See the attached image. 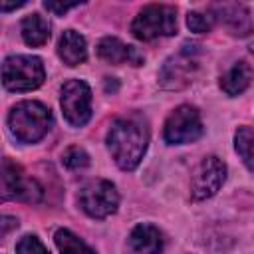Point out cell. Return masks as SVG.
<instances>
[{"label":"cell","instance_id":"6da1fadb","mask_svg":"<svg viewBox=\"0 0 254 254\" xmlns=\"http://www.w3.org/2000/svg\"><path fill=\"white\" fill-rule=\"evenodd\" d=\"M147 127L127 117L117 119L107 133V147L111 151V157L123 171H133L141 163L147 151Z\"/></svg>","mask_w":254,"mask_h":254},{"label":"cell","instance_id":"e0dca14e","mask_svg":"<svg viewBox=\"0 0 254 254\" xmlns=\"http://www.w3.org/2000/svg\"><path fill=\"white\" fill-rule=\"evenodd\" d=\"M56 240V246L60 250V254H95L83 240H79L73 232L65 230V228H60L54 236Z\"/></svg>","mask_w":254,"mask_h":254},{"label":"cell","instance_id":"44dd1931","mask_svg":"<svg viewBox=\"0 0 254 254\" xmlns=\"http://www.w3.org/2000/svg\"><path fill=\"white\" fill-rule=\"evenodd\" d=\"M16 254H50L48 248L34 236V234H26L18 246H16Z\"/></svg>","mask_w":254,"mask_h":254},{"label":"cell","instance_id":"5b68a950","mask_svg":"<svg viewBox=\"0 0 254 254\" xmlns=\"http://www.w3.org/2000/svg\"><path fill=\"white\" fill-rule=\"evenodd\" d=\"M79 206L91 218H107L119 206L117 189L109 181H103V179L89 181L79 190Z\"/></svg>","mask_w":254,"mask_h":254},{"label":"cell","instance_id":"52a82bcc","mask_svg":"<svg viewBox=\"0 0 254 254\" xmlns=\"http://www.w3.org/2000/svg\"><path fill=\"white\" fill-rule=\"evenodd\" d=\"M62 111L69 125L81 127L91 117V89L81 79H69L62 87Z\"/></svg>","mask_w":254,"mask_h":254},{"label":"cell","instance_id":"5bb4252c","mask_svg":"<svg viewBox=\"0 0 254 254\" xmlns=\"http://www.w3.org/2000/svg\"><path fill=\"white\" fill-rule=\"evenodd\" d=\"M254 71L246 62H236L222 77H220V87L226 95H240L242 91L248 89L252 83Z\"/></svg>","mask_w":254,"mask_h":254},{"label":"cell","instance_id":"8fae6325","mask_svg":"<svg viewBox=\"0 0 254 254\" xmlns=\"http://www.w3.org/2000/svg\"><path fill=\"white\" fill-rule=\"evenodd\" d=\"M214 18H218L234 36H248L252 32L250 14L242 4H216Z\"/></svg>","mask_w":254,"mask_h":254},{"label":"cell","instance_id":"7c38bea8","mask_svg":"<svg viewBox=\"0 0 254 254\" xmlns=\"http://www.w3.org/2000/svg\"><path fill=\"white\" fill-rule=\"evenodd\" d=\"M129 246L135 254H161L165 238L153 224H137L129 234Z\"/></svg>","mask_w":254,"mask_h":254},{"label":"cell","instance_id":"277c9868","mask_svg":"<svg viewBox=\"0 0 254 254\" xmlns=\"http://www.w3.org/2000/svg\"><path fill=\"white\" fill-rule=\"evenodd\" d=\"M131 32L135 38L145 42L163 36H173L177 32V12L175 8L165 4H151L135 16Z\"/></svg>","mask_w":254,"mask_h":254},{"label":"cell","instance_id":"7402d4cb","mask_svg":"<svg viewBox=\"0 0 254 254\" xmlns=\"http://www.w3.org/2000/svg\"><path fill=\"white\" fill-rule=\"evenodd\" d=\"M44 6H46L48 10H52V12H56V14H64V12H67V10L75 8V6H79V2H56V0H46Z\"/></svg>","mask_w":254,"mask_h":254},{"label":"cell","instance_id":"7a4b0ae2","mask_svg":"<svg viewBox=\"0 0 254 254\" xmlns=\"http://www.w3.org/2000/svg\"><path fill=\"white\" fill-rule=\"evenodd\" d=\"M8 125L20 143H36L50 131L52 113L40 101H22L12 107Z\"/></svg>","mask_w":254,"mask_h":254},{"label":"cell","instance_id":"d6986e66","mask_svg":"<svg viewBox=\"0 0 254 254\" xmlns=\"http://www.w3.org/2000/svg\"><path fill=\"white\" fill-rule=\"evenodd\" d=\"M214 22H216L214 14L189 12V16H187V26L190 28V32H196V34L210 32V30H212V26H214Z\"/></svg>","mask_w":254,"mask_h":254},{"label":"cell","instance_id":"2e32d148","mask_svg":"<svg viewBox=\"0 0 254 254\" xmlns=\"http://www.w3.org/2000/svg\"><path fill=\"white\" fill-rule=\"evenodd\" d=\"M22 38L28 46L38 48L44 46L50 38V26L40 14H30L22 22Z\"/></svg>","mask_w":254,"mask_h":254},{"label":"cell","instance_id":"ac0fdd59","mask_svg":"<svg viewBox=\"0 0 254 254\" xmlns=\"http://www.w3.org/2000/svg\"><path fill=\"white\" fill-rule=\"evenodd\" d=\"M234 147L248 169L254 171V129L240 127L234 135Z\"/></svg>","mask_w":254,"mask_h":254},{"label":"cell","instance_id":"ba28073f","mask_svg":"<svg viewBox=\"0 0 254 254\" xmlns=\"http://www.w3.org/2000/svg\"><path fill=\"white\" fill-rule=\"evenodd\" d=\"M2 198L4 200H24V202H38L42 198V187L26 177L18 165L10 159L2 161Z\"/></svg>","mask_w":254,"mask_h":254},{"label":"cell","instance_id":"9c48e42d","mask_svg":"<svg viewBox=\"0 0 254 254\" xmlns=\"http://www.w3.org/2000/svg\"><path fill=\"white\" fill-rule=\"evenodd\" d=\"M224 179H226V165L214 155L204 157L192 175V185H190L192 198L194 200L210 198L212 194L218 192Z\"/></svg>","mask_w":254,"mask_h":254},{"label":"cell","instance_id":"30bf717a","mask_svg":"<svg viewBox=\"0 0 254 254\" xmlns=\"http://www.w3.org/2000/svg\"><path fill=\"white\" fill-rule=\"evenodd\" d=\"M97 56L113 65H119V64L141 65L143 64V56L137 52V48L123 44L119 38H103L97 44Z\"/></svg>","mask_w":254,"mask_h":254},{"label":"cell","instance_id":"603a6c76","mask_svg":"<svg viewBox=\"0 0 254 254\" xmlns=\"http://www.w3.org/2000/svg\"><path fill=\"white\" fill-rule=\"evenodd\" d=\"M10 226H18V220L16 218H10V216H4L2 218V234H6L10 230Z\"/></svg>","mask_w":254,"mask_h":254},{"label":"cell","instance_id":"4fadbf2b","mask_svg":"<svg viewBox=\"0 0 254 254\" xmlns=\"http://www.w3.org/2000/svg\"><path fill=\"white\" fill-rule=\"evenodd\" d=\"M58 54L65 65H79L87 60L85 38L75 30H65L58 44Z\"/></svg>","mask_w":254,"mask_h":254},{"label":"cell","instance_id":"cb8c5ba5","mask_svg":"<svg viewBox=\"0 0 254 254\" xmlns=\"http://www.w3.org/2000/svg\"><path fill=\"white\" fill-rule=\"evenodd\" d=\"M24 6V2H2V10L8 12V10H14V8H20Z\"/></svg>","mask_w":254,"mask_h":254},{"label":"cell","instance_id":"3957f363","mask_svg":"<svg viewBox=\"0 0 254 254\" xmlns=\"http://www.w3.org/2000/svg\"><path fill=\"white\" fill-rule=\"evenodd\" d=\"M44 64L36 56H10L2 64V83L10 91H32L44 83Z\"/></svg>","mask_w":254,"mask_h":254},{"label":"cell","instance_id":"8992f818","mask_svg":"<svg viewBox=\"0 0 254 254\" xmlns=\"http://www.w3.org/2000/svg\"><path fill=\"white\" fill-rule=\"evenodd\" d=\"M165 141L171 145H183L192 143L202 135V121L200 113L192 105H181L177 107L165 121L163 129Z\"/></svg>","mask_w":254,"mask_h":254},{"label":"cell","instance_id":"9a60e30c","mask_svg":"<svg viewBox=\"0 0 254 254\" xmlns=\"http://www.w3.org/2000/svg\"><path fill=\"white\" fill-rule=\"evenodd\" d=\"M192 67H194V60L183 58V54H181L165 64V67L161 71V83L165 87H181V85L189 83Z\"/></svg>","mask_w":254,"mask_h":254},{"label":"cell","instance_id":"ffe728a7","mask_svg":"<svg viewBox=\"0 0 254 254\" xmlns=\"http://www.w3.org/2000/svg\"><path fill=\"white\" fill-rule=\"evenodd\" d=\"M62 161H64V165H65L67 169H73V171H75V169H83V167L89 165L87 153H85L83 149H79V147H69V149L64 153Z\"/></svg>","mask_w":254,"mask_h":254}]
</instances>
